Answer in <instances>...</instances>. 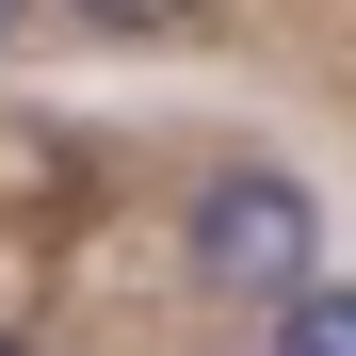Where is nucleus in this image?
Listing matches in <instances>:
<instances>
[{"instance_id": "1", "label": "nucleus", "mask_w": 356, "mask_h": 356, "mask_svg": "<svg viewBox=\"0 0 356 356\" xmlns=\"http://www.w3.org/2000/svg\"><path fill=\"white\" fill-rule=\"evenodd\" d=\"M178 243H195V291H211V308H291V291L324 275V211H308V178L227 162V178H195Z\"/></svg>"}, {"instance_id": "2", "label": "nucleus", "mask_w": 356, "mask_h": 356, "mask_svg": "<svg viewBox=\"0 0 356 356\" xmlns=\"http://www.w3.org/2000/svg\"><path fill=\"white\" fill-rule=\"evenodd\" d=\"M275 356H356V275H308L275 308Z\"/></svg>"}, {"instance_id": "5", "label": "nucleus", "mask_w": 356, "mask_h": 356, "mask_svg": "<svg viewBox=\"0 0 356 356\" xmlns=\"http://www.w3.org/2000/svg\"><path fill=\"white\" fill-rule=\"evenodd\" d=\"M0 356H33V340H0Z\"/></svg>"}, {"instance_id": "3", "label": "nucleus", "mask_w": 356, "mask_h": 356, "mask_svg": "<svg viewBox=\"0 0 356 356\" xmlns=\"http://www.w3.org/2000/svg\"><path fill=\"white\" fill-rule=\"evenodd\" d=\"M65 17H97V33H178L195 0H65Z\"/></svg>"}, {"instance_id": "4", "label": "nucleus", "mask_w": 356, "mask_h": 356, "mask_svg": "<svg viewBox=\"0 0 356 356\" xmlns=\"http://www.w3.org/2000/svg\"><path fill=\"white\" fill-rule=\"evenodd\" d=\"M33 17H65V0H0V49H17V33H33Z\"/></svg>"}]
</instances>
